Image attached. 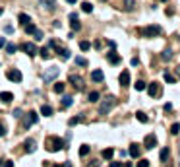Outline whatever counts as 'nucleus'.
Listing matches in <instances>:
<instances>
[{
	"mask_svg": "<svg viewBox=\"0 0 180 167\" xmlns=\"http://www.w3.org/2000/svg\"><path fill=\"white\" fill-rule=\"evenodd\" d=\"M16 49H18V47H16L14 43H8V45H6V53H8V55H14Z\"/></svg>",
	"mask_w": 180,
	"mask_h": 167,
	"instance_id": "nucleus-33",
	"label": "nucleus"
},
{
	"mask_svg": "<svg viewBox=\"0 0 180 167\" xmlns=\"http://www.w3.org/2000/svg\"><path fill=\"white\" fill-rule=\"evenodd\" d=\"M41 115H45V117H52V107L50 105H43V107H41Z\"/></svg>",
	"mask_w": 180,
	"mask_h": 167,
	"instance_id": "nucleus-20",
	"label": "nucleus"
},
{
	"mask_svg": "<svg viewBox=\"0 0 180 167\" xmlns=\"http://www.w3.org/2000/svg\"><path fill=\"white\" fill-rule=\"evenodd\" d=\"M114 97L112 95H109V97H105L101 103H99V115H107V113H110V109L114 107Z\"/></svg>",
	"mask_w": 180,
	"mask_h": 167,
	"instance_id": "nucleus-2",
	"label": "nucleus"
},
{
	"mask_svg": "<svg viewBox=\"0 0 180 167\" xmlns=\"http://www.w3.org/2000/svg\"><path fill=\"white\" fill-rule=\"evenodd\" d=\"M136 119H137L140 123H147V121H149V119H147V115H145V113H141V111H137V113H136Z\"/></svg>",
	"mask_w": 180,
	"mask_h": 167,
	"instance_id": "nucleus-26",
	"label": "nucleus"
},
{
	"mask_svg": "<svg viewBox=\"0 0 180 167\" xmlns=\"http://www.w3.org/2000/svg\"><path fill=\"white\" fill-rule=\"evenodd\" d=\"M35 37H37V41H41V39H43V31H39V29H35Z\"/></svg>",
	"mask_w": 180,
	"mask_h": 167,
	"instance_id": "nucleus-42",
	"label": "nucleus"
},
{
	"mask_svg": "<svg viewBox=\"0 0 180 167\" xmlns=\"http://www.w3.org/2000/svg\"><path fill=\"white\" fill-rule=\"evenodd\" d=\"M118 82H120V86H122V87L130 86V72H128V70H124L122 74H120V78H118Z\"/></svg>",
	"mask_w": 180,
	"mask_h": 167,
	"instance_id": "nucleus-10",
	"label": "nucleus"
},
{
	"mask_svg": "<svg viewBox=\"0 0 180 167\" xmlns=\"http://www.w3.org/2000/svg\"><path fill=\"white\" fill-rule=\"evenodd\" d=\"M171 59H172V51L165 49V51H163V60H171Z\"/></svg>",
	"mask_w": 180,
	"mask_h": 167,
	"instance_id": "nucleus-30",
	"label": "nucleus"
},
{
	"mask_svg": "<svg viewBox=\"0 0 180 167\" xmlns=\"http://www.w3.org/2000/svg\"><path fill=\"white\" fill-rule=\"evenodd\" d=\"M0 101L2 103H12L14 101V93L12 91H2L0 93Z\"/></svg>",
	"mask_w": 180,
	"mask_h": 167,
	"instance_id": "nucleus-11",
	"label": "nucleus"
},
{
	"mask_svg": "<svg viewBox=\"0 0 180 167\" xmlns=\"http://www.w3.org/2000/svg\"><path fill=\"white\" fill-rule=\"evenodd\" d=\"M72 29H74V31H79V29H81V23L78 22V18L72 20Z\"/></svg>",
	"mask_w": 180,
	"mask_h": 167,
	"instance_id": "nucleus-32",
	"label": "nucleus"
},
{
	"mask_svg": "<svg viewBox=\"0 0 180 167\" xmlns=\"http://www.w3.org/2000/svg\"><path fill=\"white\" fill-rule=\"evenodd\" d=\"M66 2H70V4H76V0H66Z\"/></svg>",
	"mask_w": 180,
	"mask_h": 167,
	"instance_id": "nucleus-50",
	"label": "nucleus"
},
{
	"mask_svg": "<svg viewBox=\"0 0 180 167\" xmlns=\"http://www.w3.org/2000/svg\"><path fill=\"white\" fill-rule=\"evenodd\" d=\"M91 80H93V82H103V80H105L103 70H93V72H91Z\"/></svg>",
	"mask_w": 180,
	"mask_h": 167,
	"instance_id": "nucleus-14",
	"label": "nucleus"
},
{
	"mask_svg": "<svg viewBox=\"0 0 180 167\" xmlns=\"http://www.w3.org/2000/svg\"><path fill=\"white\" fill-rule=\"evenodd\" d=\"M68 82H72L76 87H81V84H83V80L78 74H70V76H68Z\"/></svg>",
	"mask_w": 180,
	"mask_h": 167,
	"instance_id": "nucleus-13",
	"label": "nucleus"
},
{
	"mask_svg": "<svg viewBox=\"0 0 180 167\" xmlns=\"http://www.w3.org/2000/svg\"><path fill=\"white\" fill-rule=\"evenodd\" d=\"M81 10H83L85 14H91V12H93V4H91V2H83V4H81Z\"/></svg>",
	"mask_w": 180,
	"mask_h": 167,
	"instance_id": "nucleus-22",
	"label": "nucleus"
},
{
	"mask_svg": "<svg viewBox=\"0 0 180 167\" xmlns=\"http://www.w3.org/2000/svg\"><path fill=\"white\" fill-rule=\"evenodd\" d=\"M35 148H37V142L33 138H25V142H23V150L27 154H33L35 152Z\"/></svg>",
	"mask_w": 180,
	"mask_h": 167,
	"instance_id": "nucleus-5",
	"label": "nucleus"
},
{
	"mask_svg": "<svg viewBox=\"0 0 180 167\" xmlns=\"http://www.w3.org/2000/svg\"><path fill=\"white\" fill-rule=\"evenodd\" d=\"M76 64H78V66H87V60L83 59V56H78V59H76Z\"/></svg>",
	"mask_w": 180,
	"mask_h": 167,
	"instance_id": "nucleus-37",
	"label": "nucleus"
},
{
	"mask_svg": "<svg viewBox=\"0 0 180 167\" xmlns=\"http://www.w3.org/2000/svg\"><path fill=\"white\" fill-rule=\"evenodd\" d=\"M163 2H165V0H163Z\"/></svg>",
	"mask_w": 180,
	"mask_h": 167,
	"instance_id": "nucleus-55",
	"label": "nucleus"
},
{
	"mask_svg": "<svg viewBox=\"0 0 180 167\" xmlns=\"http://www.w3.org/2000/svg\"><path fill=\"white\" fill-rule=\"evenodd\" d=\"M168 155H171V152H168V148H163V150H161V155H159V158H161V161L165 163V161L168 159Z\"/></svg>",
	"mask_w": 180,
	"mask_h": 167,
	"instance_id": "nucleus-24",
	"label": "nucleus"
},
{
	"mask_svg": "<svg viewBox=\"0 0 180 167\" xmlns=\"http://www.w3.org/2000/svg\"><path fill=\"white\" fill-rule=\"evenodd\" d=\"M35 29H37V27H35V25L31 23V22L25 25V33H29V35H33V33H35Z\"/></svg>",
	"mask_w": 180,
	"mask_h": 167,
	"instance_id": "nucleus-31",
	"label": "nucleus"
},
{
	"mask_svg": "<svg viewBox=\"0 0 180 167\" xmlns=\"http://www.w3.org/2000/svg\"><path fill=\"white\" fill-rule=\"evenodd\" d=\"M79 49H81V51H89V49H91V43H89V41H79Z\"/></svg>",
	"mask_w": 180,
	"mask_h": 167,
	"instance_id": "nucleus-29",
	"label": "nucleus"
},
{
	"mask_svg": "<svg viewBox=\"0 0 180 167\" xmlns=\"http://www.w3.org/2000/svg\"><path fill=\"white\" fill-rule=\"evenodd\" d=\"M62 148H64V140L62 138H58V136L47 138V150H49V152H58V150H62Z\"/></svg>",
	"mask_w": 180,
	"mask_h": 167,
	"instance_id": "nucleus-1",
	"label": "nucleus"
},
{
	"mask_svg": "<svg viewBox=\"0 0 180 167\" xmlns=\"http://www.w3.org/2000/svg\"><path fill=\"white\" fill-rule=\"evenodd\" d=\"M4 167H14V161H10V159H6V161H4V163H2Z\"/></svg>",
	"mask_w": 180,
	"mask_h": 167,
	"instance_id": "nucleus-44",
	"label": "nucleus"
},
{
	"mask_svg": "<svg viewBox=\"0 0 180 167\" xmlns=\"http://www.w3.org/2000/svg\"><path fill=\"white\" fill-rule=\"evenodd\" d=\"M35 121H37V113H35V111H31V113L25 115V119H23V126H25V128H29Z\"/></svg>",
	"mask_w": 180,
	"mask_h": 167,
	"instance_id": "nucleus-6",
	"label": "nucleus"
},
{
	"mask_svg": "<svg viewBox=\"0 0 180 167\" xmlns=\"http://www.w3.org/2000/svg\"><path fill=\"white\" fill-rule=\"evenodd\" d=\"M87 154H89V146H87V144H83L81 148H79V155L83 158V155H87Z\"/></svg>",
	"mask_w": 180,
	"mask_h": 167,
	"instance_id": "nucleus-34",
	"label": "nucleus"
},
{
	"mask_svg": "<svg viewBox=\"0 0 180 167\" xmlns=\"http://www.w3.org/2000/svg\"><path fill=\"white\" fill-rule=\"evenodd\" d=\"M4 134H6V128H4V126H2V124H0V138H2V136H4Z\"/></svg>",
	"mask_w": 180,
	"mask_h": 167,
	"instance_id": "nucleus-47",
	"label": "nucleus"
},
{
	"mask_svg": "<svg viewBox=\"0 0 180 167\" xmlns=\"http://www.w3.org/2000/svg\"><path fill=\"white\" fill-rule=\"evenodd\" d=\"M124 8L132 10V8H134V0H124Z\"/></svg>",
	"mask_w": 180,
	"mask_h": 167,
	"instance_id": "nucleus-40",
	"label": "nucleus"
},
{
	"mask_svg": "<svg viewBox=\"0 0 180 167\" xmlns=\"http://www.w3.org/2000/svg\"><path fill=\"white\" fill-rule=\"evenodd\" d=\"M144 144H145L147 150H151V148H155V146H157V138L153 136V134H147L145 140H144Z\"/></svg>",
	"mask_w": 180,
	"mask_h": 167,
	"instance_id": "nucleus-8",
	"label": "nucleus"
},
{
	"mask_svg": "<svg viewBox=\"0 0 180 167\" xmlns=\"http://www.w3.org/2000/svg\"><path fill=\"white\" fill-rule=\"evenodd\" d=\"M41 6H45L47 10H54L56 8V0H39Z\"/></svg>",
	"mask_w": 180,
	"mask_h": 167,
	"instance_id": "nucleus-16",
	"label": "nucleus"
},
{
	"mask_svg": "<svg viewBox=\"0 0 180 167\" xmlns=\"http://www.w3.org/2000/svg\"><path fill=\"white\" fill-rule=\"evenodd\" d=\"M176 72H178V78H180V66H178V68H176Z\"/></svg>",
	"mask_w": 180,
	"mask_h": 167,
	"instance_id": "nucleus-52",
	"label": "nucleus"
},
{
	"mask_svg": "<svg viewBox=\"0 0 180 167\" xmlns=\"http://www.w3.org/2000/svg\"><path fill=\"white\" fill-rule=\"evenodd\" d=\"M6 78H8V80H12V82H22V80H23L22 72H19L18 68H10V70L6 72Z\"/></svg>",
	"mask_w": 180,
	"mask_h": 167,
	"instance_id": "nucleus-4",
	"label": "nucleus"
},
{
	"mask_svg": "<svg viewBox=\"0 0 180 167\" xmlns=\"http://www.w3.org/2000/svg\"><path fill=\"white\" fill-rule=\"evenodd\" d=\"M165 82H167V84H174L176 80H174V76H171L168 72H165Z\"/></svg>",
	"mask_w": 180,
	"mask_h": 167,
	"instance_id": "nucleus-39",
	"label": "nucleus"
},
{
	"mask_svg": "<svg viewBox=\"0 0 180 167\" xmlns=\"http://www.w3.org/2000/svg\"><path fill=\"white\" fill-rule=\"evenodd\" d=\"M81 121H83V117H81V115H78V117H72L70 121H68V124H70V126H74V124H79Z\"/></svg>",
	"mask_w": 180,
	"mask_h": 167,
	"instance_id": "nucleus-25",
	"label": "nucleus"
},
{
	"mask_svg": "<svg viewBox=\"0 0 180 167\" xmlns=\"http://www.w3.org/2000/svg\"><path fill=\"white\" fill-rule=\"evenodd\" d=\"M87 167H99V159H93V161H89Z\"/></svg>",
	"mask_w": 180,
	"mask_h": 167,
	"instance_id": "nucleus-43",
	"label": "nucleus"
},
{
	"mask_svg": "<svg viewBox=\"0 0 180 167\" xmlns=\"http://www.w3.org/2000/svg\"><path fill=\"white\" fill-rule=\"evenodd\" d=\"M134 87H136L137 91H144V90H145V82H144V80H137V82L134 84Z\"/></svg>",
	"mask_w": 180,
	"mask_h": 167,
	"instance_id": "nucleus-28",
	"label": "nucleus"
},
{
	"mask_svg": "<svg viewBox=\"0 0 180 167\" xmlns=\"http://www.w3.org/2000/svg\"><path fill=\"white\" fill-rule=\"evenodd\" d=\"M101 155H103L105 159H112V155H114V150H112V148H107V150H103V152H101Z\"/></svg>",
	"mask_w": 180,
	"mask_h": 167,
	"instance_id": "nucleus-19",
	"label": "nucleus"
},
{
	"mask_svg": "<svg viewBox=\"0 0 180 167\" xmlns=\"http://www.w3.org/2000/svg\"><path fill=\"white\" fill-rule=\"evenodd\" d=\"M4 45H6V41H4V39H0V47H4Z\"/></svg>",
	"mask_w": 180,
	"mask_h": 167,
	"instance_id": "nucleus-49",
	"label": "nucleus"
},
{
	"mask_svg": "<svg viewBox=\"0 0 180 167\" xmlns=\"http://www.w3.org/2000/svg\"><path fill=\"white\" fill-rule=\"evenodd\" d=\"M140 35L141 37H147V39L157 37V35H161V27H159V25H147V27L140 29Z\"/></svg>",
	"mask_w": 180,
	"mask_h": 167,
	"instance_id": "nucleus-3",
	"label": "nucleus"
},
{
	"mask_svg": "<svg viewBox=\"0 0 180 167\" xmlns=\"http://www.w3.org/2000/svg\"><path fill=\"white\" fill-rule=\"evenodd\" d=\"M2 12H4V10H2V8H0V14H2Z\"/></svg>",
	"mask_w": 180,
	"mask_h": 167,
	"instance_id": "nucleus-54",
	"label": "nucleus"
},
{
	"mask_svg": "<svg viewBox=\"0 0 180 167\" xmlns=\"http://www.w3.org/2000/svg\"><path fill=\"white\" fill-rule=\"evenodd\" d=\"M165 111H167V113L172 111V105H171V103H165Z\"/></svg>",
	"mask_w": 180,
	"mask_h": 167,
	"instance_id": "nucleus-46",
	"label": "nucleus"
},
{
	"mask_svg": "<svg viewBox=\"0 0 180 167\" xmlns=\"http://www.w3.org/2000/svg\"><path fill=\"white\" fill-rule=\"evenodd\" d=\"M99 99H101V95H99V91H91V93H89V101H91V103H97Z\"/></svg>",
	"mask_w": 180,
	"mask_h": 167,
	"instance_id": "nucleus-27",
	"label": "nucleus"
},
{
	"mask_svg": "<svg viewBox=\"0 0 180 167\" xmlns=\"http://www.w3.org/2000/svg\"><path fill=\"white\" fill-rule=\"evenodd\" d=\"M107 59H109V62H112V64H118L120 62V56L114 53V51H110V53H107Z\"/></svg>",
	"mask_w": 180,
	"mask_h": 167,
	"instance_id": "nucleus-17",
	"label": "nucleus"
},
{
	"mask_svg": "<svg viewBox=\"0 0 180 167\" xmlns=\"http://www.w3.org/2000/svg\"><path fill=\"white\" fill-rule=\"evenodd\" d=\"M18 20H19V25H27V23L31 22V18H29L27 14H19V18H18Z\"/></svg>",
	"mask_w": 180,
	"mask_h": 167,
	"instance_id": "nucleus-21",
	"label": "nucleus"
},
{
	"mask_svg": "<svg viewBox=\"0 0 180 167\" xmlns=\"http://www.w3.org/2000/svg\"><path fill=\"white\" fill-rule=\"evenodd\" d=\"M124 167H132V165H130V163H126V165H124Z\"/></svg>",
	"mask_w": 180,
	"mask_h": 167,
	"instance_id": "nucleus-53",
	"label": "nucleus"
},
{
	"mask_svg": "<svg viewBox=\"0 0 180 167\" xmlns=\"http://www.w3.org/2000/svg\"><path fill=\"white\" fill-rule=\"evenodd\" d=\"M147 87V93H149L151 97H155V95H159V93H161V90H159V84H149V86H145Z\"/></svg>",
	"mask_w": 180,
	"mask_h": 167,
	"instance_id": "nucleus-9",
	"label": "nucleus"
},
{
	"mask_svg": "<svg viewBox=\"0 0 180 167\" xmlns=\"http://www.w3.org/2000/svg\"><path fill=\"white\" fill-rule=\"evenodd\" d=\"M22 49H23L29 56H35V55H37V45H35V43H23Z\"/></svg>",
	"mask_w": 180,
	"mask_h": 167,
	"instance_id": "nucleus-7",
	"label": "nucleus"
},
{
	"mask_svg": "<svg viewBox=\"0 0 180 167\" xmlns=\"http://www.w3.org/2000/svg\"><path fill=\"white\" fill-rule=\"evenodd\" d=\"M64 90H66V86L62 82H56L54 84V93H64Z\"/></svg>",
	"mask_w": 180,
	"mask_h": 167,
	"instance_id": "nucleus-23",
	"label": "nucleus"
},
{
	"mask_svg": "<svg viewBox=\"0 0 180 167\" xmlns=\"http://www.w3.org/2000/svg\"><path fill=\"white\" fill-rule=\"evenodd\" d=\"M14 117H23V115H22V109H16V111H14Z\"/></svg>",
	"mask_w": 180,
	"mask_h": 167,
	"instance_id": "nucleus-45",
	"label": "nucleus"
},
{
	"mask_svg": "<svg viewBox=\"0 0 180 167\" xmlns=\"http://www.w3.org/2000/svg\"><path fill=\"white\" fill-rule=\"evenodd\" d=\"M39 53H41V56H43V59H50V53H49V47H45V49H41Z\"/></svg>",
	"mask_w": 180,
	"mask_h": 167,
	"instance_id": "nucleus-35",
	"label": "nucleus"
},
{
	"mask_svg": "<svg viewBox=\"0 0 180 167\" xmlns=\"http://www.w3.org/2000/svg\"><path fill=\"white\" fill-rule=\"evenodd\" d=\"M58 72H60L58 68H50V70L45 74V80H47V82H52V80H54V78L58 76Z\"/></svg>",
	"mask_w": 180,
	"mask_h": 167,
	"instance_id": "nucleus-15",
	"label": "nucleus"
},
{
	"mask_svg": "<svg viewBox=\"0 0 180 167\" xmlns=\"http://www.w3.org/2000/svg\"><path fill=\"white\" fill-rule=\"evenodd\" d=\"M180 132V124L178 123H174L172 126H171V134H178Z\"/></svg>",
	"mask_w": 180,
	"mask_h": 167,
	"instance_id": "nucleus-38",
	"label": "nucleus"
},
{
	"mask_svg": "<svg viewBox=\"0 0 180 167\" xmlns=\"http://www.w3.org/2000/svg\"><path fill=\"white\" fill-rule=\"evenodd\" d=\"M110 167H120V161H110Z\"/></svg>",
	"mask_w": 180,
	"mask_h": 167,
	"instance_id": "nucleus-48",
	"label": "nucleus"
},
{
	"mask_svg": "<svg viewBox=\"0 0 180 167\" xmlns=\"http://www.w3.org/2000/svg\"><path fill=\"white\" fill-rule=\"evenodd\" d=\"M128 154L132 155V158H140V154H141V148L137 144H130V150H128Z\"/></svg>",
	"mask_w": 180,
	"mask_h": 167,
	"instance_id": "nucleus-12",
	"label": "nucleus"
},
{
	"mask_svg": "<svg viewBox=\"0 0 180 167\" xmlns=\"http://www.w3.org/2000/svg\"><path fill=\"white\" fill-rule=\"evenodd\" d=\"M72 105V97L68 95V97H62V107H70Z\"/></svg>",
	"mask_w": 180,
	"mask_h": 167,
	"instance_id": "nucleus-36",
	"label": "nucleus"
},
{
	"mask_svg": "<svg viewBox=\"0 0 180 167\" xmlns=\"http://www.w3.org/2000/svg\"><path fill=\"white\" fill-rule=\"evenodd\" d=\"M62 167H72V165H70V163H64V165H62Z\"/></svg>",
	"mask_w": 180,
	"mask_h": 167,
	"instance_id": "nucleus-51",
	"label": "nucleus"
},
{
	"mask_svg": "<svg viewBox=\"0 0 180 167\" xmlns=\"http://www.w3.org/2000/svg\"><path fill=\"white\" fill-rule=\"evenodd\" d=\"M54 49H56V53L60 55L62 59H70V56H72V53H70V51H68V49H60V47H58V45L54 47Z\"/></svg>",
	"mask_w": 180,
	"mask_h": 167,
	"instance_id": "nucleus-18",
	"label": "nucleus"
},
{
	"mask_svg": "<svg viewBox=\"0 0 180 167\" xmlns=\"http://www.w3.org/2000/svg\"><path fill=\"white\" fill-rule=\"evenodd\" d=\"M137 167H149V161H147V159H141V161H137Z\"/></svg>",
	"mask_w": 180,
	"mask_h": 167,
	"instance_id": "nucleus-41",
	"label": "nucleus"
}]
</instances>
